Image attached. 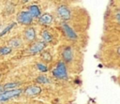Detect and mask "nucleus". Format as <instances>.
Masks as SVG:
<instances>
[{
  "label": "nucleus",
  "instance_id": "obj_24",
  "mask_svg": "<svg viewBox=\"0 0 120 104\" xmlns=\"http://www.w3.org/2000/svg\"><path fill=\"white\" fill-rule=\"evenodd\" d=\"M0 29H1V25H0ZM0 31H1V30H0Z\"/></svg>",
  "mask_w": 120,
  "mask_h": 104
},
{
  "label": "nucleus",
  "instance_id": "obj_15",
  "mask_svg": "<svg viewBox=\"0 0 120 104\" xmlns=\"http://www.w3.org/2000/svg\"><path fill=\"white\" fill-rule=\"evenodd\" d=\"M18 85H19L18 82H8V83L3 85V87H4V89H13V88L17 87Z\"/></svg>",
  "mask_w": 120,
  "mask_h": 104
},
{
  "label": "nucleus",
  "instance_id": "obj_21",
  "mask_svg": "<svg viewBox=\"0 0 120 104\" xmlns=\"http://www.w3.org/2000/svg\"><path fill=\"white\" fill-rule=\"evenodd\" d=\"M116 17H117V19H118V21L120 22V13H117V15H116Z\"/></svg>",
  "mask_w": 120,
  "mask_h": 104
},
{
  "label": "nucleus",
  "instance_id": "obj_10",
  "mask_svg": "<svg viewBox=\"0 0 120 104\" xmlns=\"http://www.w3.org/2000/svg\"><path fill=\"white\" fill-rule=\"evenodd\" d=\"M28 11L30 12V14L33 16V18H38L40 17V9L38 6L36 5H32L28 7Z\"/></svg>",
  "mask_w": 120,
  "mask_h": 104
},
{
  "label": "nucleus",
  "instance_id": "obj_1",
  "mask_svg": "<svg viewBox=\"0 0 120 104\" xmlns=\"http://www.w3.org/2000/svg\"><path fill=\"white\" fill-rule=\"evenodd\" d=\"M52 72V75L58 79H67L68 78L66 65L63 62H59L57 64V66L55 67V68Z\"/></svg>",
  "mask_w": 120,
  "mask_h": 104
},
{
  "label": "nucleus",
  "instance_id": "obj_8",
  "mask_svg": "<svg viewBox=\"0 0 120 104\" xmlns=\"http://www.w3.org/2000/svg\"><path fill=\"white\" fill-rule=\"evenodd\" d=\"M63 58L66 62H70L72 60V57H73V53H72V51H71V48L70 47H67L65 48V50L63 51Z\"/></svg>",
  "mask_w": 120,
  "mask_h": 104
},
{
  "label": "nucleus",
  "instance_id": "obj_3",
  "mask_svg": "<svg viewBox=\"0 0 120 104\" xmlns=\"http://www.w3.org/2000/svg\"><path fill=\"white\" fill-rule=\"evenodd\" d=\"M21 93H22L21 89H10L6 92H3L0 94V101H6L9 98L15 97L19 96Z\"/></svg>",
  "mask_w": 120,
  "mask_h": 104
},
{
  "label": "nucleus",
  "instance_id": "obj_23",
  "mask_svg": "<svg viewBox=\"0 0 120 104\" xmlns=\"http://www.w3.org/2000/svg\"><path fill=\"white\" fill-rule=\"evenodd\" d=\"M23 1H24V2H27V1H28V0H23Z\"/></svg>",
  "mask_w": 120,
  "mask_h": 104
},
{
  "label": "nucleus",
  "instance_id": "obj_12",
  "mask_svg": "<svg viewBox=\"0 0 120 104\" xmlns=\"http://www.w3.org/2000/svg\"><path fill=\"white\" fill-rule=\"evenodd\" d=\"M41 37H42V38H43V40H44L45 42H50V41H52V36L47 30H44V31L42 32Z\"/></svg>",
  "mask_w": 120,
  "mask_h": 104
},
{
  "label": "nucleus",
  "instance_id": "obj_2",
  "mask_svg": "<svg viewBox=\"0 0 120 104\" xmlns=\"http://www.w3.org/2000/svg\"><path fill=\"white\" fill-rule=\"evenodd\" d=\"M17 20L20 23L22 24H25V25H28L32 22L33 21V16L30 14L29 11H22L18 14V17H17Z\"/></svg>",
  "mask_w": 120,
  "mask_h": 104
},
{
  "label": "nucleus",
  "instance_id": "obj_16",
  "mask_svg": "<svg viewBox=\"0 0 120 104\" xmlns=\"http://www.w3.org/2000/svg\"><path fill=\"white\" fill-rule=\"evenodd\" d=\"M9 44L12 47H19L21 45V41L19 39H17V38H13V39H11L9 41Z\"/></svg>",
  "mask_w": 120,
  "mask_h": 104
},
{
  "label": "nucleus",
  "instance_id": "obj_9",
  "mask_svg": "<svg viewBox=\"0 0 120 104\" xmlns=\"http://www.w3.org/2000/svg\"><path fill=\"white\" fill-rule=\"evenodd\" d=\"M52 22V17L49 14V13H45L43 15H41L39 17V22L41 24H45V25H48L50 24L51 22Z\"/></svg>",
  "mask_w": 120,
  "mask_h": 104
},
{
  "label": "nucleus",
  "instance_id": "obj_14",
  "mask_svg": "<svg viewBox=\"0 0 120 104\" xmlns=\"http://www.w3.org/2000/svg\"><path fill=\"white\" fill-rule=\"evenodd\" d=\"M11 52V47H2L0 48V55H6Z\"/></svg>",
  "mask_w": 120,
  "mask_h": 104
},
{
  "label": "nucleus",
  "instance_id": "obj_18",
  "mask_svg": "<svg viewBox=\"0 0 120 104\" xmlns=\"http://www.w3.org/2000/svg\"><path fill=\"white\" fill-rule=\"evenodd\" d=\"M37 67H38L40 71H42V72H46V71L48 70L47 67L44 66V65H42V64H38V65H37Z\"/></svg>",
  "mask_w": 120,
  "mask_h": 104
},
{
  "label": "nucleus",
  "instance_id": "obj_13",
  "mask_svg": "<svg viewBox=\"0 0 120 104\" xmlns=\"http://www.w3.org/2000/svg\"><path fill=\"white\" fill-rule=\"evenodd\" d=\"M15 24H16L15 22H12L11 24H9V25H8V26H7V27H6L5 29H3V30H1V31H0V37H2V36H4V35H6V34H7L8 32H9V31H10V30H11V29H12V28H13L14 26H15Z\"/></svg>",
  "mask_w": 120,
  "mask_h": 104
},
{
  "label": "nucleus",
  "instance_id": "obj_17",
  "mask_svg": "<svg viewBox=\"0 0 120 104\" xmlns=\"http://www.w3.org/2000/svg\"><path fill=\"white\" fill-rule=\"evenodd\" d=\"M37 82H39V83H47V82H49V80L45 76H39V77H38Z\"/></svg>",
  "mask_w": 120,
  "mask_h": 104
},
{
  "label": "nucleus",
  "instance_id": "obj_6",
  "mask_svg": "<svg viewBox=\"0 0 120 104\" xmlns=\"http://www.w3.org/2000/svg\"><path fill=\"white\" fill-rule=\"evenodd\" d=\"M62 28H63V30H64L66 36H67L68 38H70V39H76V38H77V35H76L75 31H74L68 23H63V24H62Z\"/></svg>",
  "mask_w": 120,
  "mask_h": 104
},
{
  "label": "nucleus",
  "instance_id": "obj_11",
  "mask_svg": "<svg viewBox=\"0 0 120 104\" xmlns=\"http://www.w3.org/2000/svg\"><path fill=\"white\" fill-rule=\"evenodd\" d=\"M24 35H25L26 39L29 40V41H32V40H34L36 38V32H35V29L34 28H31V27L30 28H27L25 30Z\"/></svg>",
  "mask_w": 120,
  "mask_h": 104
},
{
  "label": "nucleus",
  "instance_id": "obj_19",
  "mask_svg": "<svg viewBox=\"0 0 120 104\" xmlns=\"http://www.w3.org/2000/svg\"><path fill=\"white\" fill-rule=\"evenodd\" d=\"M42 56H43V58H45L46 59V61H51V55H50V53L48 52H43V54H42Z\"/></svg>",
  "mask_w": 120,
  "mask_h": 104
},
{
  "label": "nucleus",
  "instance_id": "obj_5",
  "mask_svg": "<svg viewBox=\"0 0 120 104\" xmlns=\"http://www.w3.org/2000/svg\"><path fill=\"white\" fill-rule=\"evenodd\" d=\"M45 46H46V42L45 41H38V42L34 43L30 47V49H29L28 52L30 53H38V52H41L45 48Z\"/></svg>",
  "mask_w": 120,
  "mask_h": 104
},
{
  "label": "nucleus",
  "instance_id": "obj_4",
  "mask_svg": "<svg viewBox=\"0 0 120 104\" xmlns=\"http://www.w3.org/2000/svg\"><path fill=\"white\" fill-rule=\"evenodd\" d=\"M57 14L64 21H67L70 18V10L66 6H59L57 7Z\"/></svg>",
  "mask_w": 120,
  "mask_h": 104
},
{
  "label": "nucleus",
  "instance_id": "obj_7",
  "mask_svg": "<svg viewBox=\"0 0 120 104\" xmlns=\"http://www.w3.org/2000/svg\"><path fill=\"white\" fill-rule=\"evenodd\" d=\"M40 91H41L40 87L36 86V85H32V86L27 87V88L25 89L24 93H25V95H27V96H36V95L39 94Z\"/></svg>",
  "mask_w": 120,
  "mask_h": 104
},
{
  "label": "nucleus",
  "instance_id": "obj_20",
  "mask_svg": "<svg viewBox=\"0 0 120 104\" xmlns=\"http://www.w3.org/2000/svg\"><path fill=\"white\" fill-rule=\"evenodd\" d=\"M3 90H4L3 85H0V93H2V92H3Z\"/></svg>",
  "mask_w": 120,
  "mask_h": 104
},
{
  "label": "nucleus",
  "instance_id": "obj_22",
  "mask_svg": "<svg viewBox=\"0 0 120 104\" xmlns=\"http://www.w3.org/2000/svg\"><path fill=\"white\" fill-rule=\"evenodd\" d=\"M117 52L120 54V48H118V50H117Z\"/></svg>",
  "mask_w": 120,
  "mask_h": 104
}]
</instances>
